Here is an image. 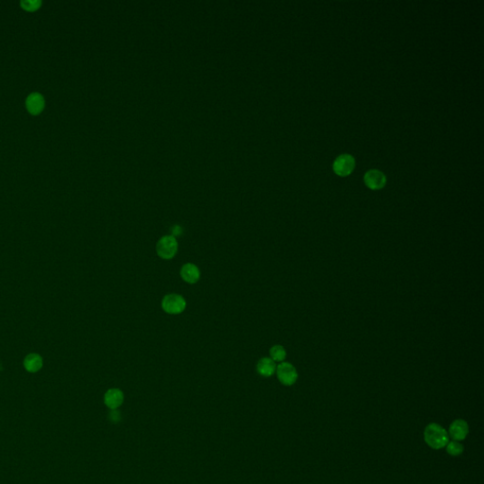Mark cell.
Returning <instances> with one entry per match:
<instances>
[{"label": "cell", "mask_w": 484, "mask_h": 484, "mask_svg": "<svg viewBox=\"0 0 484 484\" xmlns=\"http://www.w3.org/2000/svg\"><path fill=\"white\" fill-rule=\"evenodd\" d=\"M446 447H447V452L452 457H458V456L462 455L463 450H464L463 443H461L459 441H455V440L449 441Z\"/></svg>", "instance_id": "cell-14"}, {"label": "cell", "mask_w": 484, "mask_h": 484, "mask_svg": "<svg viewBox=\"0 0 484 484\" xmlns=\"http://www.w3.org/2000/svg\"><path fill=\"white\" fill-rule=\"evenodd\" d=\"M24 367L29 373H36L43 367V358L38 354H29L24 359Z\"/></svg>", "instance_id": "cell-12"}, {"label": "cell", "mask_w": 484, "mask_h": 484, "mask_svg": "<svg viewBox=\"0 0 484 484\" xmlns=\"http://www.w3.org/2000/svg\"><path fill=\"white\" fill-rule=\"evenodd\" d=\"M270 356L274 362H283L287 357V351L282 345H273L270 349Z\"/></svg>", "instance_id": "cell-13"}, {"label": "cell", "mask_w": 484, "mask_h": 484, "mask_svg": "<svg viewBox=\"0 0 484 484\" xmlns=\"http://www.w3.org/2000/svg\"><path fill=\"white\" fill-rule=\"evenodd\" d=\"M162 308L167 313L176 315L182 313L186 307V301L185 298L176 293H171L166 295L162 300Z\"/></svg>", "instance_id": "cell-3"}, {"label": "cell", "mask_w": 484, "mask_h": 484, "mask_svg": "<svg viewBox=\"0 0 484 484\" xmlns=\"http://www.w3.org/2000/svg\"><path fill=\"white\" fill-rule=\"evenodd\" d=\"M171 231H172V235H172V236H174V237H175V236H177V235H178V236L179 235H181L182 232H183L182 228H181V226H179V225H175V226H173V227L171 228Z\"/></svg>", "instance_id": "cell-17"}, {"label": "cell", "mask_w": 484, "mask_h": 484, "mask_svg": "<svg viewBox=\"0 0 484 484\" xmlns=\"http://www.w3.org/2000/svg\"><path fill=\"white\" fill-rule=\"evenodd\" d=\"M424 439L429 448L433 449H443L449 441L447 429L439 424H428L424 431Z\"/></svg>", "instance_id": "cell-1"}, {"label": "cell", "mask_w": 484, "mask_h": 484, "mask_svg": "<svg viewBox=\"0 0 484 484\" xmlns=\"http://www.w3.org/2000/svg\"><path fill=\"white\" fill-rule=\"evenodd\" d=\"M178 251V241L176 237L172 235L162 236L156 244V253L158 257L163 259H171L176 256Z\"/></svg>", "instance_id": "cell-2"}, {"label": "cell", "mask_w": 484, "mask_h": 484, "mask_svg": "<svg viewBox=\"0 0 484 484\" xmlns=\"http://www.w3.org/2000/svg\"><path fill=\"white\" fill-rule=\"evenodd\" d=\"M110 419L114 423L119 422L121 419L120 413L116 410H112V413H110Z\"/></svg>", "instance_id": "cell-16"}, {"label": "cell", "mask_w": 484, "mask_h": 484, "mask_svg": "<svg viewBox=\"0 0 484 484\" xmlns=\"http://www.w3.org/2000/svg\"><path fill=\"white\" fill-rule=\"evenodd\" d=\"M387 179L381 171L378 170H371L367 171L364 176V183L369 188L373 190H378L384 187Z\"/></svg>", "instance_id": "cell-7"}, {"label": "cell", "mask_w": 484, "mask_h": 484, "mask_svg": "<svg viewBox=\"0 0 484 484\" xmlns=\"http://www.w3.org/2000/svg\"><path fill=\"white\" fill-rule=\"evenodd\" d=\"M257 373L264 378H270L276 372V364L271 357H262L257 364Z\"/></svg>", "instance_id": "cell-11"}, {"label": "cell", "mask_w": 484, "mask_h": 484, "mask_svg": "<svg viewBox=\"0 0 484 484\" xmlns=\"http://www.w3.org/2000/svg\"><path fill=\"white\" fill-rule=\"evenodd\" d=\"M26 107L31 114H39L45 108V99L40 93H31L26 100Z\"/></svg>", "instance_id": "cell-8"}, {"label": "cell", "mask_w": 484, "mask_h": 484, "mask_svg": "<svg viewBox=\"0 0 484 484\" xmlns=\"http://www.w3.org/2000/svg\"><path fill=\"white\" fill-rule=\"evenodd\" d=\"M124 401V393L119 389H110L104 394V403L109 409L116 410Z\"/></svg>", "instance_id": "cell-9"}, {"label": "cell", "mask_w": 484, "mask_h": 484, "mask_svg": "<svg viewBox=\"0 0 484 484\" xmlns=\"http://www.w3.org/2000/svg\"><path fill=\"white\" fill-rule=\"evenodd\" d=\"M449 436L455 441H463L469 433V426L467 422L463 419L453 421L449 426Z\"/></svg>", "instance_id": "cell-6"}, {"label": "cell", "mask_w": 484, "mask_h": 484, "mask_svg": "<svg viewBox=\"0 0 484 484\" xmlns=\"http://www.w3.org/2000/svg\"><path fill=\"white\" fill-rule=\"evenodd\" d=\"M180 274H181V277L183 278V280L188 284L197 283L200 277V271L199 268L193 263L185 264L181 269Z\"/></svg>", "instance_id": "cell-10"}, {"label": "cell", "mask_w": 484, "mask_h": 484, "mask_svg": "<svg viewBox=\"0 0 484 484\" xmlns=\"http://www.w3.org/2000/svg\"><path fill=\"white\" fill-rule=\"evenodd\" d=\"M275 373L277 375L278 380L285 386H292L296 383L298 379V372L292 363L285 361L280 363L276 366Z\"/></svg>", "instance_id": "cell-4"}, {"label": "cell", "mask_w": 484, "mask_h": 484, "mask_svg": "<svg viewBox=\"0 0 484 484\" xmlns=\"http://www.w3.org/2000/svg\"><path fill=\"white\" fill-rule=\"evenodd\" d=\"M356 166L354 157L350 154H342L335 160L333 170L335 173L341 177H346L350 175Z\"/></svg>", "instance_id": "cell-5"}, {"label": "cell", "mask_w": 484, "mask_h": 484, "mask_svg": "<svg viewBox=\"0 0 484 484\" xmlns=\"http://www.w3.org/2000/svg\"><path fill=\"white\" fill-rule=\"evenodd\" d=\"M42 2L40 0H23L21 1V7L29 11V12H34L41 7Z\"/></svg>", "instance_id": "cell-15"}]
</instances>
